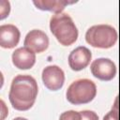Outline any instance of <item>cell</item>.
I'll use <instances>...</instances> for the list:
<instances>
[{
	"label": "cell",
	"mask_w": 120,
	"mask_h": 120,
	"mask_svg": "<svg viewBox=\"0 0 120 120\" xmlns=\"http://www.w3.org/2000/svg\"><path fill=\"white\" fill-rule=\"evenodd\" d=\"M38 93V82L34 77L19 74L13 78L8 93V99L17 111H28L36 102Z\"/></svg>",
	"instance_id": "1"
},
{
	"label": "cell",
	"mask_w": 120,
	"mask_h": 120,
	"mask_svg": "<svg viewBox=\"0 0 120 120\" xmlns=\"http://www.w3.org/2000/svg\"><path fill=\"white\" fill-rule=\"evenodd\" d=\"M50 30L57 41L63 46H70L76 42L79 32L72 18L68 13L54 14L50 19Z\"/></svg>",
	"instance_id": "2"
},
{
	"label": "cell",
	"mask_w": 120,
	"mask_h": 120,
	"mask_svg": "<svg viewBox=\"0 0 120 120\" xmlns=\"http://www.w3.org/2000/svg\"><path fill=\"white\" fill-rule=\"evenodd\" d=\"M117 31L110 24H96L87 29L85 33L86 42L95 48L109 49L117 42Z\"/></svg>",
	"instance_id": "3"
},
{
	"label": "cell",
	"mask_w": 120,
	"mask_h": 120,
	"mask_svg": "<svg viewBox=\"0 0 120 120\" xmlns=\"http://www.w3.org/2000/svg\"><path fill=\"white\" fill-rule=\"evenodd\" d=\"M97 95L96 83L89 79H78L72 82L67 89L66 98L73 105L91 102Z\"/></svg>",
	"instance_id": "4"
},
{
	"label": "cell",
	"mask_w": 120,
	"mask_h": 120,
	"mask_svg": "<svg viewBox=\"0 0 120 120\" xmlns=\"http://www.w3.org/2000/svg\"><path fill=\"white\" fill-rule=\"evenodd\" d=\"M92 75L100 81H111L112 80L117 72L116 66L110 58L100 57L94 60L90 66Z\"/></svg>",
	"instance_id": "5"
},
{
	"label": "cell",
	"mask_w": 120,
	"mask_h": 120,
	"mask_svg": "<svg viewBox=\"0 0 120 120\" xmlns=\"http://www.w3.org/2000/svg\"><path fill=\"white\" fill-rule=\"evenodd\" d=\"M41 78L45 87L51 91L61 89L65 82V73L63 69L56 65L45 67L42 70Z\"/></svg>",
	"instance_id": "6"
},
{
	"label": "cell",
	"mask_w": 120,
	"mask_h": 120,
	"mask_svg": "<svg viewBox=\"0 0 120 120\" xmlns=\"http://www.w3.org/2000/svg\"><path fill=\"white\" fill-rule=\"evenodd\" d=\"M49 38L45 32L39 29L29 31L24 38V47L31 49L33 52L40 53L45 52L49 47Z\"/></svg>",
	"instance_id": "7"
},
{
	"label": "cell",
	"mask_w": 120,
	"mask_h": 120,
	"mask_svg": "<svg viewBox=\"0 0 120 120\" xmlns=\"http://www.w3.org/2000/svg\"><path fill=\"white\" fill-rule=\"evenodd\" d=\"M92 59L91 51L85 46H79L72 50L68 55V66L74 71L85 68Z\"/></svg>",
	"instance_id": "8"
},
{
	"label": "cell",
	"mask_w": 120,
	"mask_h": 120,
	"mask_svg": "<svg viewBox=\"0 0 120 120\" xmlns=\"http://www.w3.org/2000/svg\"><path fill=\"white\" fill-rule=\"evenodd\" d=\"M12 63L19 69H29L36 63V52L27 47L16 49L11 55Z\"/></svg>",
	"instance_id": "9"
},
{
	"label": "cell",
	"mask_w": 120,
	"mask_h": 120,
	"mask_svg": "<svg viewBox=\"0 0 120 120\" xmlns=\"http://www.w3.org/2000/svg\"><path fill=\"white\" fill-rule=\"evenodd\" d=\"M21 38L19 28L11 23L0 26V46L5 49H12L18 45Z\"/></svg>",
	"instance_id": "10"
},
{
	"label": "cell",
	"mask_w": 120,
	"mask_h": 120,
	"mask_svg": "<svg viewBox=\"0 0 120 120\" xmlns=\"http://www.w3.org/2000/svg\"><path fill=\"white\" fill-rule=\"evenodd\" d=\"M76 3V1H67V0H38L33 1V4L37 8L40 10H46L54 12L55 14L62 13L66 6Z\"/></svg>",
	"instance_id": "11"
},
{
	"label": "cell",
	"mask_w": 120,
	"mask_h": 120,
	"mask_svg": "<svg viewBox=\"0 0 120 120\" xmlns=\"http://www.w3.org/2000/svg\"><path fill=\"white\" fill-rule=\"evenodd\" d=\"M59 120H82L81 112L73 111V110L66 111L61 113Z\"/></svg>",
	"instance_id": "12"
},
{
	"label": "cell",
	"mask_w": 120,
	"mask_h": 120,
	"mask_svg": "<svg viewBox=\"0 0 120 120\" xmlns=\"http://www.w3.org/2000/svg\"><path fill=\"white\" fill-rule=\"evenodd\" d=\"M118 99H115V103L113 105V107L112 108V110L105 114V116L103 117V120H119V113H118V105H117Z\"/></svg>",
	"instance_id": "13"
},
{
	"label": "cell",
	"mask_w": 120,
	"mask_h": 120,
	"mask_svg": "<svg viewBox=\"0 0 120 120\" xmlns=\"http://www.w3.org/2000/svg\"><path fill=\"white\" fill-rule=\"evenodd\" d=\"M10 11V4L8 1H5V0H1L0 1V19L4 20L5 18H7L9 14Z\"/></svg>",
	"instance_id": "14"
},
{
	"label": "cell",
	"mask_w": 120,
	"mask_h": 120,
	"mask_svg": "<svg viewBox=\"0 0 120 120\" xmlns=\"http://www.w3.org/2000/svg\"><path fill=\"white\" fill-rule=\"evenodd\" d=\"M80 112H81L82 120H98V115L94 111L83 110L81 111Z\"/></svg>",
	"instance_id": "15"
},
{
	"label": "cell",
	"mask_w": 120,
	"mask_h": 120,
	"mask_svg": "<svg viewBox=\"0 0 120 120\" xmlns=\"http://www.w3.org/2000/svg\"><path fill=\"white\" fill-rule=\"evenodd\" d=\"M12 120H28V119H26L24 117H16V118H14Z\"/></svg>",
	"instance_id": "16"
}]
</instances>
